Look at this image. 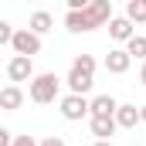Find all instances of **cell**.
<instances>
[{"mask_svg":"<svg viewBox=\"0 0 146 146\" xmlns=\"http://www.w3.org/2000/svg\"><path fill=\"white\" fill-rule=\"evenodd\" d=\"M112 21V0H92L85 10H68L65 14V27L72 34H88L95 27H106Z\"/></svg>","mask_w":146,"mask_h":146,"instance_id":"1","label":"cell"},{"mask_svg":"<svg viewBox=\"0 0 146 146\" xmlns=\"http://www.w3.org/2000/svg\"><path fill=\"white\" fill-rule=\"evenodd\" d=\"M68 88L72 92H78V95H85L92 85H95V58L92 54H78L72 61V68H68Z\"/></svg>","mask_w":146,"mask_h":146,"instance_id":"2","label":"cell"},{"mask_svg":"<svg viewBox=\"0 0 146 146\" xmlns=\"http://www.w3.org/2000/svg\"><path fill=\"white\" fill-rule=\"evenodd\" d=\"M58 92H61V78L54 72H41V75H34L27 82V95H31V102H37V106H51L58 99Z\"/></svg>","mask_w":146,"mask_h":146,"instance_id":"3","label":"cell"},{"mask_svg":"<svg viewBox=\"0 0 146 146\" xmlns=\"http://www.w3.org/2000/svg\"><path fill=\"white\" fill-rule=\"evenodd\" d=\"M58 106H61V115H65L68 122H82L85 115H92V102H88L85 95H78V92H68Z\"/></svg>","mask_w":146,"mask_h":146,"instance_id":"4","label":"cell"},{"mask_svg":"<svg viewBox=\"0 0 146 146\" xmlns=\"http://www.w3.org/2000/svg\"><path fill=\"white\" fill-rule=\"evenodd\" d=\"M7 78L17 85V82H31L34 78V58L31 54H14L7 61Z\"/></svg>","mask_w":146,"mask_h":146,"instance_id":"5","label":"cell"},{"mask_svg":"<svg viewBox=\"0 0 146 146\" xmlns=\"http://www.w3.org/2000/svg\"><path fill=\"white\" fill-rule=\"evenodd\" d=\"M10 48H14V54H41V34H34L31 27H21L14 41H10Z\"/></svg>","mask_w":146,"mask_h":146,"instance_id":"6","label":"cell"},{"mask_svg":"<svg viewBox=\"0 0 146 146\" xmlns=\"http://www.w3.org/2000/svg\"><path fill=\"white\" fill-rule=\"evenodd\" d=\"M129 65H133V54L126 48H112L109 54H106V72L109 75H126Z\"/></svg>","mask_w":146,"mask_h":146,"instance_id":"7","label":"cell"},{"mask_svg":"<svg viewBox=\"0 0 146 146\" xmlns=\"http://www.w3.org/2000/svg\"><path fill=\"white\" fill-rule=\"evenodd\" d=\"M88 126H92V136L95 139H109L112 133L119 129L115 115H88Z\"/></svg>","mask_w":146,"mask_h":146,"instance_id":"8","label":"cell"},{"mask_svg":"<svg viewBox=\"0 0 146 146\" xmlns=\"http://www.w3.org/2000/svg\"><path fill=\"white\" fill-rule=\"evenodd\" d=\"M109 37H112V41H119V44H126L129 37H136L133 21H129V17H112V21H109Z\"/></svg>","mask_w":146,"mask_h":146,"instance_id":"9","label":"cell"},{"mask_svg":"<svg viewBox=\"0 0 146 146\" xmlns=\"http://www.w3.org/2000/svg\"><path fill=\"white\" fill-rule=\"evenodd\" d=\"M21 106H24V92H21V85L10 82V85L0 92V109H3V112H17Z\"/></svg>","mask_w":146,"mask_h":146,"instance_id":"10","label":"cell"},{"mask_svg":"<svg viewBox=\"0 0 146 146\" xmlns=\"http://www.w3.org/2000/svg\"><path fill=\"white\" fill-rule=\"evenodd\" d=\"M115 122H119V129H133L136 122H143V112L136 106H119L115 109Z\"/></svg>","mask_w":146,"mask_h":146,"instance_id":"11","label":"cell"},{"mask_svg":"<svg viewBox=\"0 0 146 146\" xmlns=\"http://www.w3.org/2000/svg\"><path fill=\"white\" fill-rule=\"evenodd\" d=\"M115 109H119V102L112 95H95L92 99V115H115Z\"/></svg>","mask_w":146,"mask_h":146,"instance_id":"12","label":"cell"},{"mask_svg":"<svg viewBox=\"0 0 146 146\" xmlns=\"http://www.w3.org/2000/svg\"><path fill=\"white\" fill-rule=\"evenodd\" d=\"M27 27H31V31H34V34H48V31H51V27H54V17H51V14H48V10H37L34 17H31V24H27Z\"/></svg>","mask_w":146,"mask_h":146,"instance_id":"13","label":"cell"},{"mask_svg":"<svg viewBox=\"0 0 146 146\" xmlns=\"http://www.w3.org/2000/svg\"><path fill=\"white\" fill-rule=\"evenodd\" d=\"M126 17H129L133 24H146V3L143 0H129V3H126Z\"/></svg>","mask_w":146,"mask_h":146,"instance_id":"14","label":"cell"},{"mask_svg":"<svg viewBox=\"0 0 146 146\" xmlns=\"http://www.w3.org/2000/svg\"><path fill=\"white\" fill-rule=\"evenodd\" d=\"M126 51L133 54V58H139V61H146V34H136L126 41Z\"/></svg>","mask_w":146,"mask_h":146,"instance_id":"15","label":"cell"},{"mask_svg":"<svg viewBox=\"0 0 146 146\" xmlns=\"http://www.w3.org/2000/svg\"><path fill=\"white\" fill-rule=\"evenodd\" d=\"M14 34H17V31H14V24H10V21H0V44H10Z\"/></svg>","mask_w":146,"mask_h":146,"instance_id":"16","label":"cell"},{"mask_svg":"<svg viewBox=\"0 0 146 146\" xmlns=\"http://www.w3.org/2000/svg\"><path fill=\"white\" fill-rule=\"evenodd\" d=\"M14 146H41L34 136H14Z\"/></svg>","mask_w":146,"mask_h":146,"instance_id":"17","label":"cell"},{"mask_svg":"<svg viewBox=\"0 0 146 146\" xmlns=\"http://www.w3.org/2000/svg\"><path fill=\"white\" fill-rule=\"evenodd\" d=\"M65 3H68V10H85L92 0H65Z\"/></svg>","mask_w":146,"mask_h":146,"instance_id":"18","label":"cell"},{"mask_svg":"<svg viewBox=\"0 0 146 146\" xmlns=\"http://www.w3.org/2000/svg\"><path fill=\"white\" fill-rule=\"evenodd\" d=\"M0 146H14V133L10 129H0Z\"/></svg>","mask_w":146,"mask_h":146,"instance_id":"19","label":"cell"},{"mask_svg":"<svg viewBox=\"0 0 146 146\" xmlns=\"http://www.w3.org/2000/svg\"><path fill=\"white\" fill-rule=\"evenodd\" d=\"M41 146H65V139H61V136H44Z\"/></svg>","mask_w":146,"mask_h":146,"instance_id":"20","label":"cell"},{"mask_svg":"<svg viewBox=\"0 0 146 146\" xmlns=\"http://www.w3.org/2000/svg\"><path fill=\"white\" fill-rule=\"evenodd\" d=\"M139 82L146 85V61H143V68H139Z\"/></svg>","mask_w":146,"mask_h":146,"instance_id":"21","label":"cell"},{"mask_svg":"<svg viewBox=\"0 0 146 146\" xmlns=\"http://www.w3.org/2000/svg\"><path fill=\"white\" fill-rule=\"evenodd\" d=\"M95 146H112V143H109V139H95Z\"/></svg>","mask_w":146,"mask_h":146,"instance_id":"22","label":"cell"},{"mask_svg":"<svg viewBox=\"0 0 146 146\" xmlns=\"http://www.w3.org/2000/svg\"><path fill=\"white\" fill-rule=\"evenodd\" d=\"M139 112H143V122H146V106H139Z\"/></svg>","mask_w":146,"mask_h":146,"instance_id":"23","label":"cell"},{"mask_svg":"<svg viewBox=\"0 0 146 146\" xmlns=\"http://www.w3.org/2000/svg\"><path fill=\"white\" fill-rule=\"evenodd\" d=\"M143 3H146V0H143Z\"/></svg>","mask_w":146,"mask_h":146,"instance_id":"24","label":"cell"}]
</instances>
